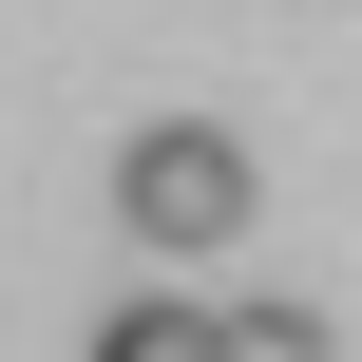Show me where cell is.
<instances>
[{
	"label": "cell",
	"mask_w": 362,
	"mask_h": 362,
	"mask_svg": "<svg viewBox=\"0 0 362 362\" xmlns=\"http://www.w3.org/2000/svg\"><path fill=\"white\" fill-rule=\"evenodd\" d=\"M115 210H134V248H229V229H248V153L172 115V134L115 153Z\"/></svg>",
	"instance_id": "1"
},
{
	"label": "cell",
	"mask_w": 362,
	"mask_h": 362,
	"mask_svg": "<svg viewBox=\"0 0 362 362\" xmlns=\"http://www.w3.org/2000/svg\"><path fill=\"white\" fill-rule=\"evenodd\" d=\"M95 362H229V325H210V305H115Z\"/></svg>",
	"instance_id": "2"
},
{
	"label": "cell",
	"mask_w": 362,
	"mask_h": 362,
	"mask_svg": "<svg viewBox=\"0 0 362 362\" xmlns=\"http://www.w3.org/2000/svg\"><path fill=\"white\" fill-rule=\"evenodd\" d=\"M229 362H325V305H229Z\"/></svg>",
	"instance_id": "3"
}]
</instances>
